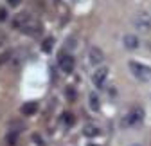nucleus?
<instances>
[{
  "mask_svg": "<svg viewBox=\"0 0 151 146\" xmlns=\"http://www.w3.org/2000/svg\"><path fill=\"white\" fill-rule=\"evenodd\" d=\"M7 142H9V144H14V142H16V134H9V135H7Z\"/></svg>",
  "mask_w": 151,
  "mask_h": 146,
  "instance_id": "nucleus-20",
  "label": "nucleus"
},
{
  "mask_svg": "<svg viewBox=\"0 0 151 146\" xmlns=\"http://www.w3.org/2000/svg\"><path fill=\"white\" fill-rule=\"evenodd\" d=\"M20 2H22V0H7V4H9L11 7H16V6H20Z\"/></svg>",
  "mask_w": 151,
  "mask_h": 146,
  "instance_id": "nucleus-21",
  "label": "nucleus"
},
{
  "mask_svg": "<svg viewBox=\"0 0 151 146\" xmlns=\"http://www.w3.org/2000/svg\"><path fill=\"white\" fill-rule=\"evenodd\" d=\"M61 121H63V124H65V126H72V124H74V114L65 112V114L61 116Z\"/></svg>",
  "mask_w": 151,
  "mask_h": 146,
  "instance_id": "nucleus-15",
  "label": "nucleus"
},
{
  "mask_svg": "<svg viewBox=\"0 0 151 146\" xmlns=\"http://www.w3.org/2000/svg\"><path fill=\"white\" fill-rule=\"evenodd\" d=\"M76 43H78V42H76V38L72 36V38H68V40L65 42V49H74V47H76Z\"/></svg>",
  "mask_w": 151,
  "mask_h": 146,
  "instance_id": "nucleus-17",
  "label": "nucleus"
},
{
  "mask_svg": "<svg viewBox=\"0 0 151 146\" xmlns=\"http://www.w3.org/2000/svg\"><path fill=\"white\" fill-rule=\"evenodd\" d=\"M13 25L16 29H20L22 33H27V34H38L42 33V24L40 20H36V18L29 13H20L13 18Z\"/></svg>",
  "mask_w": 151,
  "mask_h": 146,
  "instance_id": "nucleus-1",
  "label": "nucleus"
},
{
  "mask_svg": "<svg viewBox=\"0 0 151 146\" xmlns=\"http://www.w3.org/2000/svg\"><path fill=\"white\" fill-rule=\"evenodd\" d=\"M144 121V108L142 106H133L128 112V116L124 117V124L126 126H139Z\"/></svg>",
  "mask_w": 151,
  "mask_h": 146,
  "instance_id": "nucleus-4",
  "label": "nucleus"
},
{
  "mask_svg": "<svg viewBox=\"0 0 151 146\" xmlns=\"http://www.w3.org/2000/svg\"><path fill=\"white\" fill-rule=\"evenodd\" d=\"M88 146H97V144H88Z\"/></svg>",
  "mask_w": 151,
  "mask_h": 146,
  "instance_id": "nucleus-22",
  "label": "nucleus"
},
{
  "mask_svg": "<svg viewBox=\"0 0 151 146\" xmlns=\"http://www.w3.org/2000/svg\"><path fill=\"white\" fill-rule=\"evenodd\" d=\"M24 60H25L24 51H14L13 52V58H11V63L13 65H20V63H24Z\"/></svg>",
  "mask_w": 151,
  "mask_h": 146,
  "instance_id": "nucleus-11",
  "label": "nucleus"
},
{
  "mask_svg": "<svg viewBox=\"0 0 151 146\" xmlns=\"http://www.w3.org/2000/svg\"><path fill=\"white\" fill-rule=\"evenodd\" d=\"M60 69L65 74H70L74 70V56L72 54H61L60 56Z\"/></svg>",
  "mask_w": 151,
  "mask_h": 146,
  "instance_id": "nucleus-6",
  "label": "nucleus"
},
{
  "mask_svg": "<svg viewBox=\"0 0 151 146\" xmlns=\"http://www.w3.org/2000/svg\"><path fill=\"white\" fill-rule=\"evenodd\" d=\"M108 67H99L96 72H93V76H92V83L96 85L97 88H101L104 83H106V78H108Z\"/></svg>",
  "mask_w": 151,
  "mask_h": 146,
  "instance_id": "nucleus-5",
  "label": "nucleus"
},
{
  "mask_svg": "<svg viewBox=\"0 0 151 146\" xmlns=\"http://www.w3.org/2000/svg\"><path fill=\"white\" fill-rule=\"evenodd\" d=\"M6 20H7V11L0 9V22H6Z\"/></svg>",
  "mask_w": 151,
  "mask_h": 146,
  "instance_id": "nucleus-19",
  "label": "nucleus"
},
{
  "mask_svg": "<svg viewBox=\"0 0 151 146\" xmlns=\"http://www.w3.org/2000/svg\"><path fill=\"white\" fill-rule=\"evenodd\" d=\"M42 49H43V52H52V49H54V38H45L43 40V43H42Z\"/></svg>",
  "mask_w": 151,
  "mask_h": 146,
  "instance_id": "nucleus-13",
  "label": "nucleus"
},
{
  "mask_svg": "<svg viewBox=\"0 0 151 146\" xmlns=\"http://www.w3.org/2000/svg\"><path fill=\"white\" fill-rule=\"evenodd\" d=\"M36 110H38V105L34 101L24 103V106H22V114L24 116H32V114H36Z\"/></svg>",
  "mask_w": 151,
  "mask_h": 146,
  "instance_id": "nucleus-10",
  "label": "nucleus"
},
{
  "mask_svg": "<svg viewBox=\"0 0 151 146\" xmlns=\"http://www.w3.org/2000/svg\"><path fill=\"white\" fill-rule=\"evenodd\" d=\"M90 108H92L93 112H97V110H99V98H97L96 92H92V94H90Z\"/></svg>",
  "mask_w": 151,
  "mask_h": 146,
  "instance_id": "nucleus-14",
  "label": "nucleus"
},
{
  "mask_svg": "<svg viewBox=\"0 0 151 146\" xmlns=\"http://www.w3.org/2000/svg\"><path fill=\"white\" fill-rule=\"evenodd\" d=\"M13 49H7L0 54V65H6V63H11V58H13Z\"/></svg>",
  "mask_w": 151,
  "mask_h": 146,
  "instance_id": "nucleus-12",
  "label": "nucleus"
},
{
  "mask_svg": "<svg viewBox=\"0 0 151 146\" xmlns=\"http://www.w3.org/2000/svg\"><path fill=\"white\" fill-rule=\"evenodd\" d=\"M32 141H34L36 144H40V146H43V139H42V137H38V134H32Z\"/></svg>",
  "mask_w": 151,
  "mask_h": 146,
  "instance_id": "nucleus-18",
  "label": "nucleus"
},
{
  "mask_svg": "<svg viewBox=\"0 0 151 146\" xmlns=\"http://www.w3.org/2000/svg\"><path fill=\"white\" fill-rule=\"evenodd\" d=\"M103 60H104V54H103V51L99 47H92L88 51V61H90V65H99V63H103Z\"/></svg>",
  "mask_w": 151,
  "mask_h": 146,
  "instance_id": "nucleus-7",
  "label": "nucleus"
},
{
  "mask_svg": "<svg viewBox=\"0 0 151 146\" xmlns=\"http://www.w3.org/2000/svg\"><path fill=\"white\" fill-rule=\"evenodd\" d=\"M122 43H124V47L128 51H135L140 42H139V36L137 34H126L124 38H122Z\"/></svg>",
  "mask_w": 151,
  "mask_h": 146,
  "instance_id": "nucleus-8",
  "label": "nucleus"
},
{
  "mask_svg": "<svg viewBox=\"0 0 151 146\" xmlns=\"http://www.w3.org/2000/svg\"><path fill=\"white\" fill-rule=\"evenodd\" d=\"M65 96H67V99L74 101V99H76V90H74L72 87H67V90H65Z\"/></svg>",
  "mask_w": 151,
  "mask_h": 146,
  "instance_id": "nucleus-16",
  "label": "nucleus"
},
{
  "mask_svg": "<svg viewBox=\"0 0 151 146\" xmlns=\"http://www.w3.org/2000/svg\"><path fill=\"white\" fill-rule=\"evenodd\" d=\"M99 134H101V130L93 124H85L83 126V135H86V137H97Z\"/></svg>",
  "mask_w": 151,
  "mask_h": 146,
  "instance_id": "nucleus-9",
  "label": "nucleus"
},
{
  "mask_svg": "<svg viewBox=\"0 0 151 146\" xmlns=\"http://www.w3.org/2000/svg\"><path fill=\"white\" fill-rule=\"evenodd\" d=\"M129 70L139 81H151V67L140 63V61H135L131 60L129 61Z\"/></svg>",
  "mask_w": 151,
  "mask_h": 146,
  "instance_id": "nucleus-2",
  "label": "nucleus"
},
{
  "mask_svg": "<svg viewBox=\"0 0 151 146\" xmlns=\"http://www.w3.org/2000/svg\"><path fill=\"white\" fill-rule=\"evenodd\" d=\"M133 27H135L139 33H142V34L149 33V31H151V13H147V11H139V13L133 16Z\"/></svg>",
  "mask_w": 151,
  "mask_h": 146,
  "instance_id": "nucleus-3",
  "label": "nucleus"
}]
</instances>
